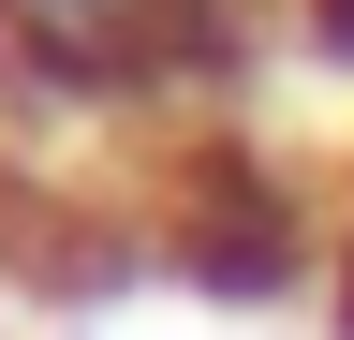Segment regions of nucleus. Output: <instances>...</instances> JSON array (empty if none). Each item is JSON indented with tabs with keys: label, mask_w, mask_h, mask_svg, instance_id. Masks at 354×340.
I'll return each mask as SVG.
<instances>
[{
	"label": "nucleus",
	"mask_w": 354,
	"mask_h": 340,
	"mask_svg": "<svg viewBox=\"0 0 354 340\" xmlns=\"http://www.w3.org/2000/svg\"><path fill=\"white\" fill-rule=\"evenodd\" d=\"M266 60L251 0H0L15 118H221Z\"/></svg>",
	"instance_id": "obj_1"
},
{
	"label": "nucleus",
	"mask_w": 354,
	"mask_h": 340,
	"mask_svg": "<svg viewBox=\"0 0 354 340\" xmlns=\"http://www.w3.org/2000/svg\"><path fill=\"white\" fill-rule=\"evenodd\" d=\"M148 237H162V281L221 296V311H266V296H295V281H310V251H325L310 193L281 178V163L221 148V134L162 163V193H148Z\"/></svg>",
	"instance_id": "obj_2"
},
{
	"label": "nucleus",
	"mask_w": 354,
	"mask_h": 340,
	"mask_svg": "<svg viewBox=\"0 0 354 340\" xmlns=\"http://www.w3.org/2000/svg\"><path fill=\"white\" fill-rule=\"evenodd\" d=\"M325 325L354 340V207H339V281H325Z\"/></svg>",
	"instance_id": "obj_3"
}]
</instances>
